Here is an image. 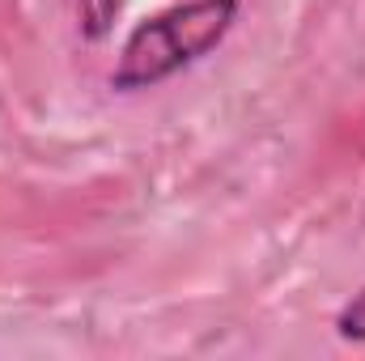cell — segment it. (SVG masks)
Wrapping results in <instances>:
<instances>
[{"label": "cell", "mask_w": 365, "mask_h": 361, "mask_svg": "<svg viewBox=\"0 0 365 361\" xmlns=\"http://www.w3.org/2000/svg\"><path fill=\"white\" fill-rule=\"evenodd\" d=\"M336 336L340 340H353V345H365V289H357L340 315H336Z\"/></svg>", "instance_id": "cell-3"}, {"label": "cell", "mask_w": 365, "mask_h": 361, "mask_svg": "<svg viewBox=\"0 0 365 361\" xmlns=\"http://www.w3.org/2000/svg\"><path fill=\"white\" fill-rule=\"evenodd\" d=\"M238 4L242 0H182L166 13L136 21L119 47L115 68H110V90H153V86L179 77L182 68L200 64L234 30Z\"/></svg>", "instance_id": "cell-1"}, {"label": "cell", "mask_w": 365, "mask_h": 361, "mask_svg": "<svg viewBox=\"0 0 365 361\" xmlns=\"http://www.w3.org/2000/svg\"><path fill=\"white\" fill-rule=\"evenodd\" d=\"M119 9H123V0H77V26H81V39L102 43V39L115 30Z\"/></svg>", "instance_id": "cell-2"}]
</instances>
